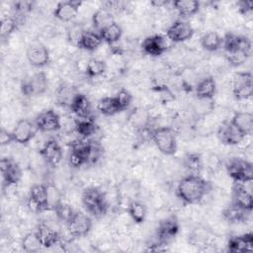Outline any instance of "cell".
<instances>
[{"label":"cell","instance_id":"6da1fadb","mask_svg":"<svg viewBox=\"0 0 253 253\" xmlns=\"http://www.w3.org/2000/svg\"><path fill=\"white\" fill-rule=\"evenodd\" d=\"M211 190V184L201 175L188 174L178 183L176 194L185 205L200 204Z\"/></svg>","mask_w":253,"mask_h":253},{"label":"cell","instance_id":"7a4b0ae2","mask_svg":"<svg viewBox=\"0 0 253 253\" xmlns=\"http://www.w3.org/2000/svg\"><path fill=\"white\" fill-rule=\"evenodd\" d=\"M81 202L85 210L94 216L105 214L109 208L104 192L94 186L87 187L82 191Z\"/></svg>","mask_w":253,"mask_h":253},{"label":"cell","instance_id":"3957f363","mask_svg":"<svg viewBox=\"0 0 253 253\" xmlns=\"http://www.w3.org/2000/svg\"><path fill=\"white\" fill-rule=\"evenodd\" d=\"M150 138L157 149L164 155L171 156L176 153L178 142L174 128L170 126H157L151 129Z\"/></svg>","mask_w":253,"mask_h":253},{"label":"cell","instance_id":"277c9868","mask_svg":"<svg viewBox=\"0 0 253 253\" xmlns=\"http://www.w3.org/2000/svg\"><path fill=\"white\" fill-rule=\"evenodd\" d=\"M27 207L29 211L34 213L50 211L48 203V191L46 185L39 183L31 187Z\"/></svg>","mask_w":253,"mask_h":253},{"label":"cell","instance_id":"5b68a950","mask_svg":"<svg viewBox=\"0 0 253 253\" xmlns=\"http://www.w3.org/2000/svg\"><path fill=\"white\" fill-rule=\"evenodd\" d=\"M226 171L233 182L250 183L253 180V165L246 159H230L226 164Z\"/></svg>","mask_w":253,"mask_h":253},{"label":"cell","instance_id":"8992f818","mask_svg":"<svg viewBox=\"0 0 253 253\" xmlns=\"http://www.w3.org/2000/svg\"><path fill=\"white\" fill-rule=\"evenodd\" d=\"M48 86V81L43 71H38L33 75L25 78L21 82V91L27 97L43 94Z\"/></svg>","mask_w":253,"mask_h":253},{"label":"cell","instance_id":"52a82bcc","mask_svg":"<svg viewBox=\"0 0 253 253\" xmlns=\"http://www.w3.org/2000/svg\"><path fill=\"white\" fill-rule=\"evenodd\" d=\"M65 225L70 236L73 238H80L86 236L90 232L93 222L87 213L80 211H75Z\"/></svg>","mask_w":253,"mask_h":253},{"label":"cell","instance_id":"ba28073f","mask_svg":"<svg viewBox=\"0 0 253 253\" xmlns=\"http://www.w3.org/2000/svg\"><path fill=\"white\" fill-rule=\"evenodd\" d=\"M232 93L236 100L242 101L251 98L253 93V75L250 71L238 72L233 78Z\"/></svg>","mask_w":253,"mask_h":253},{"label":"cell","instance_id":"9c48e42d","mask_svg":"<svg viewBox=\"0 0 253 253\" xmlns=\"http://www.w3.org/2000/svg\"><path fill=\"white\" fill-rule=\"evenodd\" d=\"M3 187L16 186L22 179V169L18 162L10 157H3L0 161Z\"/></svg>","mask_w":253,"mask_h":253},{"label":"cell","instance_id":"30bf717a","mask_svg":"<svg viewBox=\"0 0 253 253\" xmlns=\"http://www.w3.org/2000/svg\"><path fill=\"white\" fill-rule=\"evenodd\" d=\"M180 224L176 215H169L158 222L156 227V237L160 244L171 241L179 232Z\"/></svg>","mask_w":253,"mask_h":253},{"label":"cell","instance_id":"8fae6325","mask_svg":"<svg viewBox=\"0 0 253 253\" xmlns=\"http://www.w3.org/2000/svg\"><path fill=\"white\" fill-rule=\"evenodd\" d=\"M194 28L192 25L184 20H177L173 22L166 30V38L176 43L184 42L194 36Z\"/></svg>","mask_w":253,"mask_h":253},{"label":"cell","instance_id":"7c38bea8","mask_svg":"<svg viewBox=\"0 0 253 253\" xmlns=\"http://www.w3.org/2000/svg\"><path fill=\"white\" fill-rule=\"evenodd\" d=\"M35 126L38 131L50 132L56 131L61 127V120L59 115L52 109H47L41 112L36 120Z\"/></svg>","mask_w":253,"mask_h":253},{"label":"cell","instance_id":"4fadbf2b","mask_svg":"<svg viewBox=\"0 0 253 253\" xmlns=\"http://www.w3.org/2000/svg\"><path fill=\"white\" fill-rule=\"evenodd\" d=\"M216 135L218 140L225 145H237L242 142L246 135H244L231 122L224 121L218 126Z\"/></svg>","mask_w":253,"mask_h":253},{"label":"cell","instance_id":"5bb4252c","mask_svg":"<svg viewBox=\"0 0 253 253\" xmlns=\"http://www.w3.org/2000/svg\"><path fill=\"white\" fill-rule=\"evenodd\" d=\"M225 54L236 51L251 52V42L244 36L228 32L222 37V46Z\"/></svg>","mask_w":253,"mask_h":253},{"label":"cell","instance_id":"9a60e30c","mask_svg":"<svg viewBox=\"0 0 253 253\" xmlns=\"http://www.w3.org/2000/svg\"><path fill=\"white\" fill-rule=\"evenodd\" d=\"M26 57L34 67H43L48 64L50 54L47 47L42 42L31 43L26 50Z\"/></svg>","mask_w":253,"mask_h":253},{"label":"cell","instance_id":"2e32d148","mask_svg":"<svg viewBox=\"0 0 253 253\" xmlns=\"http://www.w3.org/2000/svg\"><path fill=\"white\" fill-rule=\"evenodd\" d=\"M140 47L144 54L150 56H160L168 49L167 38L160 34L148 36L142 41Z\"/></svg>","mask_w":253,"mask_h":253},{"label":"cell","instance_id":"e0dca14e","mask_svg":"<svg viewBox=\"0 0 253 253\" xmlns=\"http://www.w3.org/2000/svg\"><path fill=\"white\" fill-rule=\"evenodd\" d=\"M11 131L14 142L19 144H26L34 138L38 129L35 126V123L28 119H21L16 123Z\"/></svg>","mask_w":253,"mask_h":253},{"label":"cell","instance_id":"ac0fdd59","mask_svg":"<svg viewBox=\"0 0 253 253\" xmlns=\"http://www.w3.org/2000/svg\"><path fill=\"white\" fill-rule=\"evenodd\" d=\"M40 155L47 165L55 167L61 162L63 151L54 138H49L40 148Z\"/></svg>","mask_w":253,"mask_h":253},{"label":"cell","instance_id":"d6986e66","mask_svg":"<svg viewBox=\"0 0 253 253\" xmlns=\"http://www.w3.org/2000/svg\"><path fill=\"white\" fill-rule=\"evenodd\" d=\"M81 4L82 2L74 0L60 1L55 5L53 16L61 22H70L77 16Z\"/></svg>","mask_w":253,"mask_h":253},{"label":"cell","instance_id":"ffe728a7","mask_svg":"<svg viewBox=\"0 0 253 253\" xmlns=\"http://www.w3.org/2000/svg\"><path fill=\"white\" fill-rule=\"evenodd\" d=\"M246 183L233 182L232 186V204L242 208L244 210L252 211L253 209V197L245 186Z\"/></svg>","mask_w":253,"mask_h":253},{"label":"cell","instance_id":"44dd1931","mask_svg":"<svg viewBox=\"0 0 253 253\" xmlns=\"http://www.w3.org/2000/svg\"><path fill=\"white\" fill-rule=\"evenodd\" d=\"M227 250L231 253H243L253 250V233L247 232L232 236L227 242Z\"/></svg>","mask_w":253,"mask_h":253},{"label":"cell","instance_id":"7402d4cb","mask_svg":"<svg viewBox=\"0 0 253 253\" xmlns=\"http://www.w3.org/2000/svg\"><path fill=\"white\" fill-rule=\"evenodd\" d=\"M69 109L78 119L91 118L92 105L90 100L84 94L78 92L74 97Z\"/></svg>","mask_w":253,"mask_h":253},{"label":"cell","instance_id":"603a6c76","mask_svg":"<svg viewBox=\"0 0 253 253\" xmlns=\"http://www.w3.org/2000/svg\"><path fill=\"white\" fill-rule=\"evenodd\" d=\"M36 233L43 248H50L60 240L59 233L45 223H41L36 229Z\"/></svg>","mask_w":253,"mask_h":253},{"label":"cell","instance_id":"cb8c5ba5","mask_svg":"<svg viewBox=\"0 0 253 253\" xmlns=\"http://www.w3.org/2000/svg\"><path fill=\"white\" fill-rule=\"evenodd\" d=\"M216 93V83L212 76L202 78L195 87V94L199 100H211Z\"/></svg>","mask_w":253,"mask_h":253},{"label":"cell","instance_id":"d4e9b609","mask_svg":"<svg viewBox=\"0 0 253 253\" xmlns=\"http://www.w3.org/2000/svg\"><path fill=\"white\" fill-rule=\"evenodd\" d=\"M103 43V40L98 32L83 31L77 42V46L86 51H94Z\"/></svg>","mask_w":253,"mask_h":253},{"label":"cell","instance_id":"484cf974","mask_svg":"<svg viewBox=\"0 0 253 253\" xmlns=\"http://www.w3.org/2000/svg\"><path fill=\"white\" fill-rule=\"evenodd\" d=\"M250 213V211L239 208L238 206L232 203L228 207H226L221 212L223 219H225L229 223L245 222L249 218Z\"/></svg>","mask_w":253,"mask_h":253},{"label":"cell","instance_id":"4316f807","mask_svg":"<svg viewBox=\"0 0 253 253\" xmlns=\"http://www.w3.org/2000/svg\"><path fill=\"white\" fill-rule=\"evenodd\" d=\"M230 122L246 136L253 131V115L251 112H237L230 119Z\"/></svg>","mask_w":253,"mask_h":253},{"label":"cell","instance_id":"83f0119b","mask_svg":"<svg viewBox=\"0 0 253 253\" xmlns=\"http://www.w3.org/2000/svg\"><path fill=\"white\" fill-rule=\"evenodd\" d=\"M74 130L80 138L88 139L97 131V125L92 118L78 119L74 123Z\"/></svg>","mask_w":253,"mask_h":253},{"label":"cell","instance_id":"f1b7e54d","mask_svg":"<svg viewBox=\"0 0 253 253\" xmlns=\"http://www.w3.org/2000/svg\"><path fill=\"white\" fill-rule=\"evenodd\" d=\"M172 5L178 14L183 17H191L197 14L201 7V3L196 0H177L172 2Z\"/></svg>","mask_w":253,"mask_h":253},{"label":"cell","instance_id":"f546056e","mask_svg":"<svg viewBox=\"0 0 253 253\" xmlns=\"http://www.w3.org/2000/svg\"><path fill=\"white\" fill-rule=\"evenodd\" d=\"M126 211L132 221L137 224L144 222L147 214V210L143 203L137 200H132L127 204Z\"/></svg>","mask_w":253,"mask_h":253},{"label":"cell","instance_id":"4dcf8cb0","mask_svg":"<svg viewBox=\"0 0 253 253\" xmlns=\"http://www.w3.org/2000/svg\"><path fill=\"white\" fill-rule=\"evenodd\" d=\"M114 22H116L114 16L108 8L98 9L92 16L93 27L98 31V33Z\"/></svg>","mask_w":253,"mask_h":253},{"label":"cell","instance_id":"1f68e13d","mask_svg":"<svg viewBox=\"0 0 253 253\" xmlns=\"http://www.w3.org/2000/svg\"><path fill=\"white\" fill-rule=\"evenodd\" d=\"M99 34L103 40V42H106L108 44H114L121 40L123 36V29L117 22H114L101 30Z\"/></svg>","mask_w":253,"mask_h":253},{"label":"cell","instance_id":"d6a6232c","mask_svg":"<svg viewBox=\"0 0 253 253\" xmlns=\"http://www.w3.org/2000/svg\"><path fill=\"white\" fill-rule=\"evenodd\" d=\"M200 43L207 51H216L222 46V37L216 32H208L201 37Z\"/></svg>","mask_w":253,"mask_h":253},{"label":"cell","instance_id":"836d02e7","mask_svg":"<svg viewBox=\"0 0 253 253\" xmlns=\"http://www.w3.org/2000/svg\"><path fill=\"white\" fill-rule=\"evenodd\" d=\"M77 93L73 86L63 83L56 90V101L60 106L69 108Z\"/></svg>","mask_w":253,"mask_h":253},{"label":"cell","instance_id":"e575fe53","mask_svg":"<svg viewBox=\"0 0 253 253\" xmlns=\"http://www.w3.org/2000/svg\"><path fill=\"white\" fill-rule=\"evenodd\" d=\"M107 70V64L104 60L92 57L87 60L84 68L85 74L89 78H97L103 75Z\"/></svg>","mask_w":253,"mask_h":253},{"label":"cell","instance_id":"d590c367","mask_svg":"<svg viewBox=\"0 0 253 253\" xmlns=\"http://www.w3.org/2000/svg\"><path fill=\"white\" fill-rule=\"evenodd\" d=\"M97 109L102 115L107 117L115 116L121 112L114 96H105L101 98L97 103Z\"/></svg>","mask_w":253,"mask_h":253},{"label":"cell","instance_id":"8d00e7d4","mask_svg":"<svg viewBox=\"0 0 253 253\" xmlns=\"http://www.w3.org/2000/svg\"><path fill=\"white\" fill-rule=\"evenodd\" d=\"M183 165L188 171V174L200 175L203 170V160L199 153H189L184 157Z\"/></svg>","mask_w":253,"mask_h":253},{"label":"cell","instance_id":"74e56055","mask_svg":"<svg viewBox=\"0 0 253 253\" xmlns=\"http://www.w3.org/2000/svg\"><path fill=\"white\" fill-rule=\"evenodd\" d=\"M21 247L25 252L28 253L39 252L42 248H43L36 231L29 232L23 237L21 241Z\"/></svg>","mask_w":253,"mask_h":253},{"label":"cell","instance_id":"f35d334b","mask_svg":"<svg viewBox=\"0 0 253 253\" xmlns=\"http://www.w3.org/2000/svg\"><path fill=\"white\" fill-rule=\"evenodd\" d=\"M18 21L13 16H6L1 19V28H0V35L1 39L5 40L8 39L19 27Z\"/></svg>","mask_w":253,"mask_h":253},{"label":"cell","instance_id":"ab89813d","mask_svg":"<svg viewBox=\"0 0 253 253\" xmlns=\"http://www.w3.org/2000/svg\"><path fill=\"white\" fill-rule=\"evenodd\" d=\"M52 211L55 212L57 219L64 222L65 224L67 223V221L71 218V216L75 212V210L70 205H68L62 201L59 202Z\"/></svg>","mask_w":253,"mask_h":253},{"label":"cell","instance_id":"60d3db41","mask_svg":"<svg viewBox=\"0 0 253 253\" xmlns=\"http://www.w3.org/2000/svg\"><path fill=\"white\" fill-rule=\"evenodd\" d=\"M114 97L116 99V102H117L118 107L121 112L126 110L130 106L132 99H133L131 93L128 90L124 89V88L121 89Z\"/></svg>","mask_w":253,"mask_h":253},{"label":"cell","instance_id":"b9f144b4","mask_svg":"<svg viewBox=\"0 0 253 253\" xmlns=\"http://www.w3.org/2000/svg\"><path fill=\"white\" fill-rule=\"evenodd\" d=\"M153 91L157 95L158 100L161 103H169V102L173 101L175 98L174 94L170 90V88L164 84H159V85L154 86Z\"/></svg>","mask_w":253,"mask_h":253},{"label":"cell","instance_id":"7bdbcfd3","mask_svg":"<svg viewBox=\"0 0 253 253\" xmlns=\"http://www.w3.org/2000/svg\"><path fill=\"white\" fill-rule=\"evenodd\" d=\"M68 163L73 168H79L83 165H86L87 160L80 151L74 148H70V152L68 155Z\"/></svg>","mask_w":253,"mask_h":253},{"label":"cell","instance_id":"ee69618b","mask_svg":"<svg viewBox=\"0 0 253 253\" xmlns=\"http://www.w3.org/2000/svg\"><path fill=\"white\" fill-rule=\"evenodd\" d=\"M209 240V235L206 231V229L202 228V229H195L191 235L189 236V241L195 245V246H198V245H206L207 242Z\"/></svg>","mask_w":253,"mask_h":253},{"label":"cell","instance_id":"f6af8a7d","mask_svg":"<svg viewBox=\"0 0 253 253\" xmlns=\"http://www.w3.org/2000/svg\"><path fill=\"white\" fill-rule=\"evenodd\" d=\"M249 55H250V52H247V51H236L233 53H227L225 56L229 64H231L232 66H238L240 64L245 63Z\"/></svg>","mask_w":253,"mask_h":253},{"label":"cell","instance_id":"bcb514c9","mask_svg":"<svg viewBox=\"0 0 253 253\" xmlns=\"http://www.w3.org/2000/svg\"><path fill=\"white\" fill-rule=\"evenodd\" d=\"M12 142H14L12 131L11 130L9 131L8 129L2 127L0 130V144L2 146H6Z\"/></svg>","mask_w":253,"mask_h":253},{"label":"cell","instance_id":"7dc6e473","mask_svg":"<svg viewBox=\"0 0 253 253\" xmlns=\"http://www.w3.org/2000/svg\"><path fill=\"white\" fill-rule=\"evenodd\" d=\"M238 7H239V11L243 15L251 14L252 8H253V2L252 1H240V2H238Z\"/></svg>","mask_w":253,"mask_h":253}]
</instances>
